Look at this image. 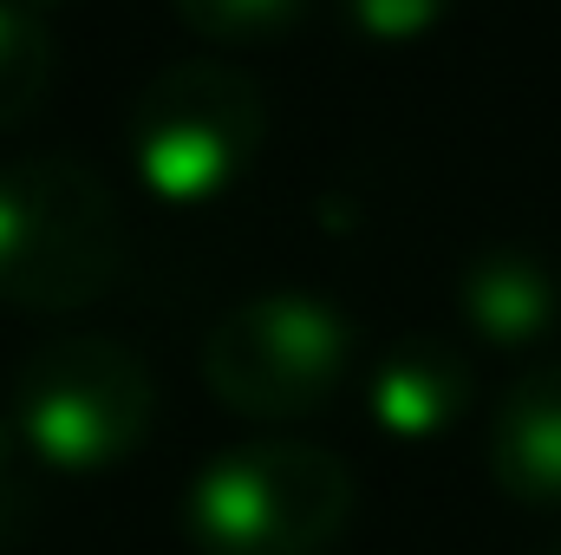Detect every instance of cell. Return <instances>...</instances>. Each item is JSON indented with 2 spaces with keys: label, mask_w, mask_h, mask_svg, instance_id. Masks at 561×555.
Wrapping results in <instances>:
<instances>
[{
  "label": "cell",
  "mask_w": 561,
  "mask_h": 555,
  "mask_svg": "<svg viewBox=\"0 0 561 555\" xmlns=\"http://www.w3.org/2000/svg\"><path fill=\"white\" fill-rule=\"evenodd\" d=\"M556 275L529 256V249H483L463 281H457V307L463 320L490 340V347H529L556 327Z\"/></svg>",
  "instance_id": "ba28073f"
},
{
  "label": "cell",
  "mask_w": 561,
  "mask_h": 555,
  "mask_svg": "<svg viewBox=\"0 0 561 555\" xmlns=\"http://www.w3.org/2000/svg\"><path fill=\"white\" fill-rule=\"evenodd\" d=\"M542 555H561V536H556V543H549V550H542Z\"/></svg>",
  "instance_id": "5bb4252c"
},
{
  "label": "cell",
  "mask_w": 561,
  "mask_h": 555,
  "mask_svg": "<svg viewBox=\"0 0 561 555\" xmlns=\"http://www.w3.org/2000/svg\"><path fill=\"white\" fill-rule=\"evenodd\" d=\"M366 406H373V424L392 438H437L470 406V366L444 340H405L373 366Z\"/></svg>",
  "instance_id": "8992f818"
},
{
  "label": "cell",
  "mask_w": 561,
  "mask_h": 555,
  "mask_svg": "<svg viewBox=\"0 0 561 555\" xmlns=\"http://www.w3.org/2000/svg\"><path fill=\"white\" fill-rule=\"evenodd\" d=\"M359 484L346 457L300 438L236 444L190 484V536L209 555H320L353 523Z\"/></svg>",
  "instance_id": "7a4b0ae2"
},
{
  "label": "cell",
  "mask_w": 561,
  "mask_h": 555,
  "mask_svg": "<svg viewBox=\"0 0 561 555\" xmlns=\"http://www.w3.org/2000/svg\"><path fill=\"white\" fill-rule=\"evenodd\" d=\"M353 366V327L340 307L313 294H255L229 307L203 340V386L236 418H287L320 412Z\"/></svg>",
  "instance_id": "5b68a950"
},
{
  "label": "cell",
  "mask_w": 561,
  "mask_h": 555,
  "mask_svg": "<svg viewBox=\"0 0 561 555\" xmlns=\"http://www.w3.org/2000/svg\"><path fill=\"white\" fill-rule=\"evenodd\" d=\"M444 13H450V0H346V20H353L366 39H386V46L424 39Z\"/></svg>",
  "instance_id": "7c38bea8"
},
{
  "label": "cell",
  "mask_w": 561,
  "mask_h": 555,
  "mask_svg": "<svg viewBox=\"0 0 561 555\" xmlns=\"http://www.w3.org/2000/svg\"><path fill=\"white\" fill-rule=\"evenodd\" d=\"M170 7H176V20H183L190 33H203V39H216V46L280 39V33L307 13V0H170Z\"/></svg>",
  "instance_id": "30bf717a"
},
{
  "label": "cell",
  "mask_w": 561,
  "mask_h": 555,
  "mask_svg": "<svg viewBox=\"0 0 561 555\" xmlns=\"http://www.w3.org/2000/svg\"><path fill=\"white\" fill-rule=\"evenodd\" d=\"M26 13H46V7H66V0H20Z\"/></svg>",
  "instance_id": "4fadbf2b"
},
{
  "label": "cell",
  "mask_w": 561,
  "mask_h": 555,
  "mask_svg": "<svg viewBox=\"0 0 561 555\" xmlns=\"http://www.w3.org/2000/svg\"><path fill=\"white\" fill-rule=\"evenodd\" d=\"M490 471L523 503H561V366L523 373L490 424Z\"/></svg>",
  "instance_id": "52a82bcc"
},
{
  "label": "cell",
  "mask_w": 561,
  "mask_h": 555,
  "mask_svg": "<svg viewBox=\"0 0 561 555\" xmlns=\"http://www.w3.org/2000/svg\"><path fill=\"white\" fill-rule=\"evenodd\" d=\"M157 380L125 340L66 333L20 360L13 373V424L33 464L59 477H99L125 464L150 438Z\"/></svg>",
  "instance_id": "3957f363"
},
{
  "label": "cell",
  "mask_w": 561,
  "mask_h": 555,
  "mask_svg": "<svg viewBox=\"0 0 561 555\" xmlns=\"http://www.w3.org/2000/svg\"><path fill=\"white\" fill-rule=\"evenodd\" d=\"M26 438L13 418H0V550H13L33 530V477H26Z\"/></svg>",
  "instance_id": "8fae6325"
},
{
  "label": "cell",
  "mask_w": 561,
  "mask_h": 555,
  "mask_svg": "<svg viewBox=\"0 0 561 555\" xmlns=\"http://www.w3.org/2000/svg\"><path fill=\"white\" fill-rule=\"evenodd\" d=\"M59 53L39 13H26L20 0H0V132H20L46 92H53Z\"/></svg>",
  "instance_id": "9c48e42d"
},
{
  "label": "cell",
  "mask_w": 561,
  "mask_h": 555,
  "mask_svg": "<svg viewBox=\"0 0 561 555\" xmlns=\"http://www.w3.org/2000/svg\"><path fill=\"white\" fill-rule=\"evenodd\" d=\"M125 269V209L79 157L0 163V301L79 314Z\"/></svg>",
  "instance_id": "6da1fadb"
},
{
  "label": "cell",
  "mask_w": 561,
  "mask_h": 555,
  "mask_svg": "<svg viewBox=\"0 0 561 555\" xmlns=\"http://www.w3.org/2000/svg\"><path fill=\"white\" fill-rule=\"evenodd\" d=\"M268 138L262 86L229 59H176L131 105V163L163 203L222 196Z\"/></svg>",
  "instance_id": "277c9868"
}]
</instances>
